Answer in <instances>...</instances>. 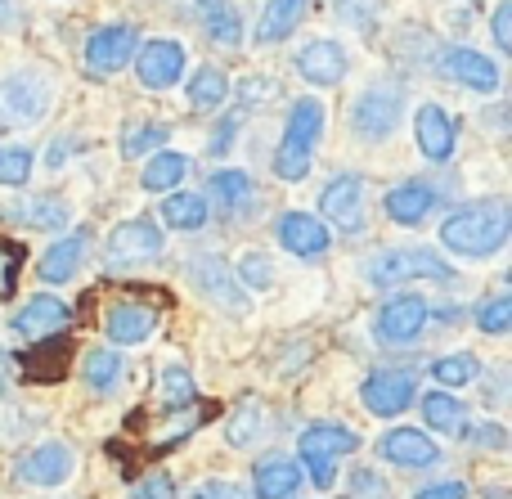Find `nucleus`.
Returning <instances> with one entry per match:
<instances>
[{
	"label": "nucleus",
	"instance_id": "f257e3e1",
	"mask_svg": "<svg viewBox=\"0 0 512 499\" xmlns=\"http://www.w3.org/2000/svg\"><path fill=\"white\" fill-rule=\"evenodd\" d=\"M512 212L504 198H486V203H468L454 216L441 221V248H450L454 257H495L508 243Z\"/></svg>",
	"mask_w": 512,
	"mask_h": 499
},
{
	"label": "nucleus",
	"instance_id": "f03ea898",
	"mask_svg": "<svg viewBox=\"0 0 512 499\" xmlns=\"http://www.w3.org/2000/svg\"><path fill=\"white\" fill-rule=\"evenodd\" d=\"M319 135H324V104H319L315 95H301L288 113L279 149H274V176L279 180H306Z\"/></svg>",
	"mask_w": 512,
	"mask_h": 499
},
{
	"label": "nucleus",
	"instance_id": "7ed1b4c3",
	"mask_svg": "<svg viewBox=\"0 0 512 499\" xmlns=\"http://www.w3.org/2000/svg\"><path fill=\"white\" fill-rule=\"evenodd\" d=\"M414 279H441V284H450L454 270L432 248H391L378 261H369L373 288H396V284H414Z\"/></svg>",
	"mask_w": 512,
	"mask_h": 499
},
{
	"label": "nucleus",
	"instance_id": "20e7f679",
	"mask_svg": "<svg viewBox=\"0 0 512 499\" xmlns=\"http://www.w3.org/2000/svg\"><path fill=\"white\" fill-rule=\"evenodd\" d=\"M162 248H167V239H162V225L153 221H122L108 230V266L113 270L149 266L162 257Z\"/></svg>",
	"mask_w": 512,
	"mask_h": 499
},
{
	"label": "nucleus",
	"instance_id": "39448f33",
	"mask_svg": "<svg viewBox=\"0 0 512 499\" xmlns=\"http://www.w3.org/2000/svg\"><path fill=\"white\" fill-rule=\"evenodd\" d=\"M427 320H432V306H427L423 293H396L378 311L373 333H378V342H387V347H409V342L427 329Z\"/></svg>",
	"mask_w": 512,
	"mask_h": 499
},
{
	"label": "nucleus",
	"instance_id": "423d86ee",
	"mask_svg": "<svg viewBox=\"0 0 512 499\" xmlns=\"http://www.w3.org/2000/svg\"><path fill=\"white\" fill-rule=\"evenodd\" d=\"M50 108V81L36 72H14L0 81V126H27Z\"/></svg>",
	"mask_w": 512,
	"mask_h": 499
},
{
	"label": "nucleus",
	"instance_id": "0eeeda50",
	"mask_svg": "<svg viewBox=\"0 0 512 499\" xmlns=\"http://www.w3.org/2000/svg\"><path fill=\"white\" fill-rule=\"evenodd\" d=\"M414 392H418L414 374H405V369H373L360 387V401L378 419H396V414H405L414 405Z\"/></svg>",
	"mask_w": 512,
	"mask_h": 499
},
{
	"label": "nucleus",
	"instance_id": "6e6552de",
	"mask_svg": "<svg viewBox=\"0 0 512 499\" xmlns=\"http://www.w3.org/2000/svg\"><path fill=\"white\" fill-rule=\"evenodd\" d=\"M319 221L333 225L342 234H360L364 230V180L360 176H337L324 185L319 194Z\"/></svg>",
	"mask_w": 512,
	"mask_h": 499
},
{
	"label": "nucleus",
	"instance_id": "1a4fd4ad",
	"mask_svg": "<svg viewBox=\"0 0 512 499\" xmlns=\"http://www.w3.org/2000/svg\"><path fill=\"white\" fill-rule=\"evenodd\" d=\"M400 122V90L396 86H369L351 108V126L364 140H387Z\"/></svg>",
	"mask_w": 512,
	"mask_h": 499
},
{
	"label": "nucleus",
	"instance_id": "9d476101",
	"mask_svg": "<svg viewBox=\"0 0 512 499\" xmlns=\"http://www.w3.org/2000/svg\"><path fill=\"white\" fill-rule=\"evenodd\" d=\"M135 50H140V36H135L131 23H108L99 27V32H90L86 41V68L99 72V77H108V72L126 68V63L135 59Z\"/></svg>",
	"mask_w": 512,
	"mask_h": 499
},
{
	"label": "nucleus",
	"instance_id": "9b49d317",
	"mask_svg": "<svg viewBox=\"0 0 512 499\" xmlns=\"http://www.w3.org/2000/svg\"><path fill=\"white\" fill-rule=\"evenodd\" d=\"M135 77L144 90H171L185 77V45L180 41H149L135 50Z\"/></svg>",
	"mask_w": 512,
	"mask_h": 499
},
{
	"label": "nucleus",
	"instance_id": "f8f14e48",
	"mask_svg": "<svg viewBox=\"0 0 512 499\" xmlns=\"http://www.w3.org/2000/svg\"><path fill=\"white\" fill-rule=\"evenodd\" d=\"M441 72L450 81H459L463 90H477V95H495L499 81H504L499 63L490 59V54H481V50H468V45H454V50H445L441 54Z\"/></svg>",
	"mask_w": 512,
	"mask_h": 499
},
{
	"label": "nucleus",
	"instance_id": "ddd939ff",
	"mask_svg": "<svg viewBox=\"0 0 512 499\" xmlns=\"http://www.w3.org/2000/svg\"><path fill=\"white\" fill-rule=\"evenodd\" d=\"M68 324H72L68 302H59V297H50V293H36L32 302H23L14 315V333H23V338H32V342L63 338Z\"/></svg>",
	"mask_w": 512,
	"mask_h": 499
},
{
	"label": "nucleus",
	"instance_id": "4468645a",
	"mask_svg": "<svg viewBox=\"0 0 512 499\" xmlns=\"http://www.w3.org/2000/svg\"><path fill=\"white\" fill-rule=\"evenodd\" d=\"M77 468V455H72L68 441H41L36 450H27L23 464H18V477L27 486H63Z\"/></svg>",
	"mask_w": 512,
	"mask_h": 499
},
{
	"label": "nucleus",
	"instance_id": "2eb2a0df",
	"mask_svg": "<svg viewBox=\"0 0 512 499\" xmlns=\"http://www.w3.org/2000/svg\"><path fill=\"white\" fill-rule=\"evenodd\" d=\"M414 140L427 162H450L454 144H459V126L441 104H418L414 113Z\"/></svg>",
	"mask_w": 512,
	"mask_h": 499
},
{
	"label": "nucleus",
	"instance_id": "dca6fc26",
	"mask_svg": "<svg viewBox=\"0 0 512 499\" xmlns=\"http://www.w3.org/2000/svg\"><path fill=\"white\" fill-rule=\"evenodd\" d=\"M378 455L387 459V464L418 473V468H432L436 459H441V446H436L423 428H391L387 437L378 441Z\"/></svg>",
	"mask_w": 512,
	"mask_h": 499
},
{
	"label": "nucleus",
	"instance_id": "f3484780",
	"mask_svg": "<svg viewBox=\"0 0 512 499\" xmlns=\"http://www.w3.org/2000/svg\"><path fill=\"white\" fill-rule=\"evenodd\" d=\"M104 333L113 347H140V342H149L158 333V311L144 302H117L104 315Z\"/></svg>",
	"mask_w": 512,
	"mask_h": 499
},
{
	"label": "nucleus",
	"instance_id": "a211bd4d",
	"mask_svg": "<svg viewBox=\"0 0 512 499\" xmlns=\"http://www.w3.org/2000/svg\"><path fill=\"white\" fill-rule=\"evenodd\" d=\"M274 234H279V248H288L292 257H319L328 248V225L310 212H283Z\"/></svg>",
	"mask_w": 512,
	"mask_h": 499
},
{
	"label": "nucleus",
	"instance_id": "6ab92c4d",
	"mask_svg": "<svg viewBox=\"0 0 512 499\" xmlns=\"http://www.w3.org/2000/svg\"><path fill=\"white\" fill-rule=\"evenodd\" d=\"M189 279H194L216 306H225V311H248V297L234 288L239 279H234V270L225 266L221 257H198L194 266H189Z\"/></svg>",
	"mask_w": 512,
	"mask_h": 499
},
{
	"label": "nucleus",
	"instance_id": "aec40b11",
	"mask_svg": "<svg viewBox=\"0 0 512 499\" xmlns=\"http://www.w3.org/2000/svg\"><path fill=\"white\" fill-rule=\"evenodd\" d=\"M346 50L337 41H310L297 50V72L310 81V86H337L346 77Z\"/></svg>",
	"mask_w": 512,
	"mask_h": 499
},
{
	"label": "nucleus",
	"instance_id": "412c9836",
	"mask_svg": "<svg viewBox=\"0 0 512 499\" xmlns=\"http://www.w3.org/2000/svg\"><path fill=\"white\" fill-rule=\"evenodd\" d=\"M382 212L396 225H423L427 212H436V189L418 185V180H405V185H391L382 194Z\"/></svg>",
	"mask_w": 512,
	"mask_h": 499
},
{
	"label": "nucleus",
	"instance_id": "4be33fe9",
	"mask_svg": "<svg viewBox=\"0 0 512 499\" xmlns=\"http://www.w3.org/2000/svg\"><path fill=\"white\" fill-rule=\"evenodd\" d=\"M297 450H301V459H342L351 450H360V437L346 423H315V428L301 432Z\"/></svg>",
	"mask_w": 512,
	"mask_h": 499
},
{
	"label": "nucleus",
	"instance_id": "5701e85b",
	"mask_svg": "<svg viewBox=\"0 0 512 499\" xmlns=\"http://www.w3.org/2000/svg\"><path fill=\"white\" fill-rule=\"evenodd\" d=\"M252 482H256V499H292L301 486V464L283 455H270L252 468Z\"/></svg>",
	"mask_w": 512,
	"mask_h": 499
},
{
	"label": "nucleus",
	"instance_id": "b1692460",
	"mask_svg": "<svg viewBox=\"0 0 512 499\" xmlns=\"http://www.w3.org/2000/svg\"><path fill=\"white\" fill-rule=\"evenodd\" d=\"M81 261H86V234L59 239L54 248H45V257H41V284H68L81 270Z\"/></svg>",
	"mask_w": 512,
	"mask_h": 499
},
{
	"label": "nucleus",
	"instance_id": "393cba45",
	"mask_svg": "<svg viewBox=\"0 0 512 499\" xmlns=\"http://www.w3.org/2000/svg\"><path fill=\"white\" fill-rule=\"evenodd\" d=\"M306 5H310V0H270V5L261 9V23H256V41L274 45V41H283L288 32H297Z\"/></svg>",
	"mask_w": 512,
	"mask_h": 499
},
{
	"label": "nucleus",
	"instance_id": "a878e982",
	"mask_svg": "<svg viewBox=\"0 0 512 499\" xmlns=\"http://www.w3.org/2000/svg\"><path fill=\"white\" fill-rule=\"evenodd\" d=\"M185 176H189V158H185V153L162 149V153H153V158H149L140 185L149 189V194H171V189H180V180H185Z\"/></svg>",
	"mask_w": 512,
	"mask_h": 499
},
{
	"label": "nucleus",
	"instance_id": "bb28decb",
	"mask_svg": "<svg viewBox=\"0 0 512 499\" xmlns=\"http://www.w3.org/2000/svg\"><path fill=\"white\" fill-rule=\"evenodd\" d=\"M198 14H203V27L216 45H239L243 41V23H239V9L230 0H198Z\"/></svg>",
	"mask_w": 512,
	"mask_h": 499
},
{
	"label": "nucleus",
	"instance_id": "cd10ccee",
	"mask_svg": "<svg viewBox=\"0 0 512 499\" xmlns=\"http://www.w3.org/2000/svg\"><path fill=\"white\" fill-rule=\"evenodd\" d=\"M207 198L203 194H171L167 203H162V225L167 230H180V234H194L207 225Z\"/></svg>",
	"mask_w": 512,
	"mask_h": 499
},
{
	"label": "nucleus",
	"instance_id": "c85d7f7f",
	"mask_svg": "<svg viewBox=\"0 0 512 499\" xmlns=\"http://www.w3.org/2000/svg\"><path fill=\"white\" fill-rule=\"evenodd\" d=\"M225 99H230V77H225L221 68H198L194 77H189V104H194L198 113H212Z\"/></svg>",
	"mask_w": 512,
	"mask_h": 499
},
{
	"label": "nucleus",
	"instance_id": "c756f323",
	"mask_svg": "<svg viewBox=\"0 0 512 499\" xmlns=\"http://www.w3.org/2000/svg\"><path fill=\"white\" fill-rule=\"evenodd\" d=\"M81 378H86L95 392H108V387H117V378H122V356H117V347L86 351V360H81Z\"/></svg>",
	"mask_w": 512,
	"mask_h": 499
},
{
	"label": "nucleus",
	"instance_id": "7c9ffc66",
	"mask_svg": "<svg viewBox=\"0 0 512 499\" xmlns=\"http://www.w3.org/2000/svg\"><path fill=\"white\" fill-rule=\"evenodd\" d=\"M261 432H265V410L261 405H239V410L230 414V423H225V441H230L234 450H248L252 441H261Z\"/></svg>",
	"mask_w": 512,
	"mask_h": 499
},
{
	"label": "nucleus",
	"instance_id": "2f4dec72",
	"mask_svg": "<svg viewBox=\"0 0 512 499\" xmlns=\"http://www.w3.org/2000/svg\"><path fill=\"white\" fill-rule=\"evenodd\" d=\"M212 198L225 207V212H239V207L252 198V180H248V171H239V167H221V171L212 176Z\"/></svg>",
	"mask_w": 512,
	"mask_h": 499
},
{
	"label": "nucleus",
	"instance_id": "473e14b6",
	"mask_svg": "<svg viewBox=\"0 0 512 499\" xmlns=\"http://www.w3.org/2000/svg\"><path fill=\"white\" fill-rule=\"evenodd\" d=\"M423 419H427V428H436V432H463V405L454 401L450 392H427V401H423Z\"/></svg>",
	"mask_w": 512,
	"mask_h": 499
},
{
	"label": "nucleus",
	"instance_id": "72a5a7b5",
	"mask_svg": "<svg viewBox=\"0 0 512 499\" xmlns=\"http://www.w3.org/2000/svg\"><path fill=\"white\" fill-rule=\"evenodd\" d=\"M477 374H481V365H477L472 356H463V351H459V356H441V360L432 365V378H436L441 387H450V392H454V387H468Z\"/></svg>",
	"mask_w": 512,
	"mask_h": 499
},
{
	"label": "nucleus",
	"instance_id": "f704fd0d",
	"mask_svg": "<svg viewBox=\"0 0 512 499\" xmlns=\"http://www.w3.org/2000/svg\"><path fill=\"white\" fill-rule=\"evenodd\" d=\"M162 144H167V126L140 122V126H131V131H126L122 153H126V158H144V153H158Z\"/></svg>",
	"mask_w": 512,
	"mask_h": 499
},
{
	"label": "nucleus",
	"instance_id": "c9c22d12",
	"mask_svg": "<svg viewBox=\"0 0 512 499\" xmlns=\"http://www.w3.org/2000/svg\"><path fill=\"white\" fill-rule=\"evenodd\" d=\"M158 387H162V401H167V405H189V401H194V396H198L194 374H189V369H180V365L162 369Z\"/></svg>",
	"mask_w": 512,
	"mask_h": 499
},
{
	"label": "nucleus",
	"instance_id": "e433bc0d",
	"mask_svg": "<svg viewBox=\"0 0 512 499\" xmlns=\"http://www.w3.org/2000/svg\"><path fill=\"white\" fill-rule=\"evenodd\" d=\"M23 261H27L23 243L0 239V302H9V297H14V288H18V270H23Z\"/></svg>",
	"mask_w": 512,
	"mask_h": 499
},
{
	"label": "nucleus",
	"instance_id": "4c0bfd02",
	"mask_svg": "<svg viewBox=\"0 0 512 499\" xmlns=\"http://www.w3.org/2000/svg\"><path fill=\"white\" fill-rule=\"evenodd\" d=\"M68 203L63 198H36L32 207H27V221L36 225V230H59V225H68Z\"/></svg>",
	"mask_w": 512,
	"mask_h": 499
},
{
	"label": "nucleus",
	"instance_id": "58836bf2",
	"mask_svg": "<svg viewBox=\"0 0 512 499\" xmlns=\"http://www.w3.org/2000/svg\"><path fill=\"white\" fill-rule=\"evenodd\" d=\"M32 149H0V185H27Z\"/></svg>",
	"mask_w": 512,
	"mask_h": 499
},
{
	"label": "nucleus",
	"instance_id": "ea45409f",
	"mask_svg": "<svg viewBox=\"0 0 512 499\" xmlns=\"http://www.w3.org/2000/svg\"><path fill=\"white\" fill-rule=\"evenodd\" d=\"M508 324H512V297H495V302H486L477 311V329L481 333H508Z\"/></svg>",
	"mask_w": 512,
	"mask_h": 499
},
{
	"label": "nucleus",
	"instance_id": "a19ab883",
	"mask_svg": "<svg viewBox=\"0 0 512 499\" xmlns=\"http://www.w3.org/2000/svg\"><path fill=\"white\" fill-rule=\"evenodd\" d=\"M234 279H243L248 288H270V279H274V266L261 257V252H248V257L239 261V275Z\"/></svg>",
	"mask_w": 512,
	"mask_h": 499
},
{
	"label": "nucleus",
	"instance_id": "79ce46f5",
	"mask_svg": "<svg viewBox=\"0 0 512 499\" xmlns=\"http://www.w3.org/2000/svg\"><path fill=\"white\" fill-rule=\"evenodd\" d=\"M490 36H495L499 50H512V0H499L495 14H490Z\"/></svg>",
	"mask_w": 512,
	"mask_h": 499
},
{
	"label": "nucleus",
	"instance_id": "37998d69",
	"mask_svg": "<svg viewBox=\"0 0 512 499\" xmlns=\"http://www.w3.org/2000/svg\"><path fill=\"white\" fill-rule=\"evenodd\" d=\"M131 499H176V482L167 473H149L140 486L131 491Z\"/></svg>",
	"mask_w": 512,
	"mask_h": 499
},
{
	"label": "nucleus",
	"instance_id": "c03bdc74",
	"mask_svg": "<svg viewBox=\"0 0 512 499\" xmlns=\"http://www.w3.org/2000/svg\"><path fill=\"white\" fill-rule=\"evenodd\" d=\"M468 441H472V446H481V450H504L508 446V432L499 428V423H477V428L468 432Z\"/></svg>",
	"mask_w": 512,
	"mask_h": 499
},
{
	"label": "nucleus",
	"instance_id": "a18cd8bd",
	"mask_svg": "<svg viewBox=\"0 0 512 499\" xmlns=\"http://www.w3.org/2000/svg\"><path fill=\"white\" fill-rule=\"evenodd\" d=\"M189 499H252L243 486H234V482H203Z\"/></svg>",
	"mask_w": 512,
	"mask_h": 499
},
{
	"label": "nucleus",
	"instance_id": "49530a36",
	"mask_svg": "<svg viewBox=\"0 0 512 499\" xmlns=\"http://www.w3.org/2000/svg\"><path fill=\"white\" fill-rule=\"evenodd\" d=\"M310 464V482L319 486V491H333V482H337V464L333 459H306Z\"/></svg>",
	"mask_w": 512,
	"mask_h": 499
},
{
	"label": "nucleus",
	"instance_id": "de8ad7c7",
	"mask_svg": "<svg viewBox=\"0 0 512 499\" xmlns=\"http://www.w3.org/2000/svg\"><path fill=\"white\" fill-rule=\"evenodd\" d=\"M414 499H468V486L463 482H436V486H423Z\"/></svg>",
	"mask_w": 512,
	"mask_h": 499
},
{
	"label": "nucleus",
	"instance_id": "09e8293b",
	"mask_svg": "<svg viewBox=\"0 0 512 499\" xmlns=\"http://www.w3.org/2000/svg\"><path fill=\"white\" fill-rule=\"evenodd\" d=\"M351 486H355V499H364V495L382 499V495H387V486H382V482H378V477H373V473H369V468H360V473H355V477H351Z\"/></svg>",
	"mask_w": 512,
	"mask_h": 499
},
{
	"label": "nucleus",
	"instance_id": "8fccbe9b",
	"mask_svg": "<svg viewBox=\"0 0 512 499\" xmlns=\"http://www.w3.org/2000/svg\"><path fill=\"white\" fill-rule=\"evenodd\" d=\"M243 95H248V99H256V95H279V86H274V81L270 77H265V81H248V86H243Z\"/></svg>",
	"mask_w": 512,
	"mask_h": 499
},
{
	"label": "nucleus",
	"instance_id": "3c124183",
	"mask_svg": "<svg viewBox=\"0 0 512 499\" xmlns=\"http://www.w3.org/2000/svg\"><path fill=\"white\" fill-rule=\"evenodd\" d=\"M230 135H234V122H225L221 131H216V140H212V153H225V149H230V144H234Z\"/></svg>",
	"mask_w": 512,
	"mask_h": 499
},
{
	"label": "nucleus",
	"instance_id": "603ef678",
	"mask_svg": "<svg viewBox=\"0 0 512 499\" xmlns=\"http://www.w3.org/2000/svg\"><path fill=\"white\" fill-rule=\"evenodd\" d=\"M481 499H508L504 491H486V495H481Z\"/></svg>",
	"mask_w": 512,
	"mask_h": 499
}]
</instances>
